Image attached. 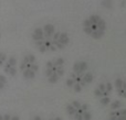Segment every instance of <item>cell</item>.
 I'll list each match as a JSON object with an SVG mask.
<instances>
[{"label": "cell", "instance_id": "cell-1", "mask_svg": "<svg viewBox=\"0 0 126 120\" xmlns=\"http://www.w3.org/2000/svg\"><path fill=\"white\" fill-rule=\"evenodd\" d=\"M107 120H126V109L121 108L117 110H112Z\"/></svg>", "mask_w": 126, "mask_h": 120}, {"label": "cell", "instance_id": "cell-2", "mask_svg": "<svg viewBox=\"0 0 126 120\" xmlns=\"http://www.w3.org/2000/svg\"><path fill=\"white\" fill-rule=\"evenodd\" d=\"M123 83H124V79H122V78H116V79H115V83H114V86H115L116 90L124 89V88H123ZM124 90H125V89H124Z\"/></svg>", "mask_w": 126, "mask_h": 120}, {"label": "cell", "instance_id": "cell-3", "mask_svg": "<svg viewBox=\"0 0 126 120\" xmlns=\"http://www.w3.org/2000/svg\"><path fill=\"white\" fill-rule=\"evenodd\" d=\"M122 101L121 100H114L113 103L111 104V109L112 110H117V109H121L122 108Z\"/></svg>", "mask_w": 126, "mask_h": 120}, {"label": "cell", "instance_id": "cell-4", "mask_svg": "<svg viewBox=\"0 0 126 120\" xmlns=\"http://www.w3.org/2000/svg\"><path fill=\"white\" fill-rule=\"evenodd\" d=\"M104 32L105 31H101V30L93 31V33H92V37H94V39H101V37H103V35H104Z\"/></svg>", "mask_w": 126, "mask_h": 120}, {"label": "cell", "instance_id": "cell-5", "mask_svg": "<svg viewBox=\"0 0 126 120\" xmlns=\"http://www.w3.org/2000/svg\"><path fill=\"white\" fill-rule=\"evenodd\" d=\"M96 25H97L98 30H101V31H105V29H106V23H105V21H104V20H102V19L97 22V24H96Z\"/></svg>", "mask_w": 126, "mask_h": 120}, {"label": "cell", "instance_id": "cell-6", "mask_svg": "<svg viewBox=\"0 0 126 120\" xmlns=\"http://www.w3.org/2000/svg\"><path fill=\"white\" fill-rule=\"evenodd\" d=\"M83 81H84L86 84L91 83V82L93 81V75H92L91 73H87V74H85L84 76H83Z\"/></svg>", "mask_w": 126, "mask_h": 120}, {"label": "cell", "instance_id": "cell-7", "mask_svg": "<svg viewBox=\"0 0 126 120\" xmlns=\"http://www.w3.org/2000/svg\"><path fill=\"white\" fill-rule=\"evenodd\" d=\"M101 20V18L98 17V15H91L90 17V21H91V23H92V25L93 24H97V22Z\"/></svg>", "mask_w": 126, "mask_h": 120}, {"label": "cell", "instance_id": "cell-8", "mask_svg": "<svg viewBox=\"0 0 126 120\" xmlns=\"http://www.w3.org/2000/svg\"><path fill=\"white\" fill-rule=\"evenodd\" d=\"M102 4L105 7V8L110 9V8H112V7H113V1H112V0H103Z\"/></svg>", "mask_w": 126, "mask_h": 120}, {"label": "cell", "instance_id": "cell-9", "mask_svg": "<svg viewBox=\"0 0 126 120\" xmlns=\"http://www.w3.org/2000/svg\"><path fill=\"white\" fill-rule=\"evenodd\" d=\"M100 103H101V105H103V106H107L110 103H111V99H110V97H106V98H100Z\"/></svg>", "mask_w": 126, "mask_h": 120}, {"label": "cell", "instance_id": "cell-10", "mask_svg": "<svg viewBox=\"0 0 126 120\" xmlns=\"http://www.w3.org/2000/svg\"><path fill=\"white\" fill-rule=\"evenodd\" d=\"M105 85H106V90H107V92H109V93H112V90H113V85H112L110 82H109V83H106Z\"/></svg>", "mask_w": 126, "mask_h": 120}, {"label": "cell", "instance_id": "cell-11", "mask_svg": "<svg viewBox=\"0 0 126 120\" xmlns=\"http://www.w3.org/2000/svg\"><path fill=\"white\" fill-rule=\"evenodd\" d=\"M84 31L87 33V34H92V33H93V30H92L91 26H90V28H85V29H84Z\"/></svg>", "mask_w": 126, "mask_h": 120}, {"label": "cell", "instance_id": "cell-12", "mask_svg": "<svg viewBox=\"0 0 126 120\" xmlns=\"http://www.w3.org/2000/svg\"><path fill=\"white\" fill-rule=\"evenodd\" d=\"M123 88H124V89L126 90V82L124 81V83H123Z\"/></svg>", "mask_w": 126, "mask_h": 120}]
</instances>
